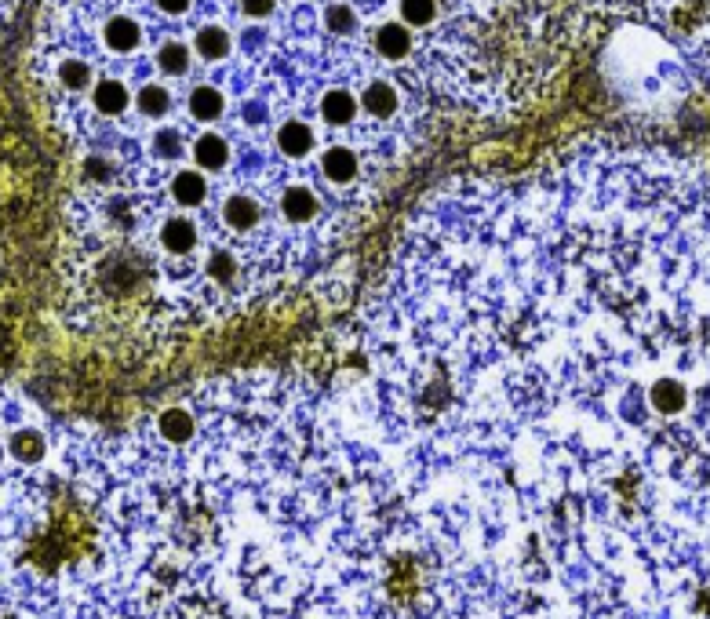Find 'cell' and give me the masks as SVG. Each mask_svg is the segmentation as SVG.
I'll return each mask as SVG.
<instances>
[{
  "label": "cell",
  "mask_w": 710,
  "mask_h": 619,
  "mask_svg": "<svg viewBox=\"0 0 710 619\" xmlns=\"http://www.w3.org/2000/svg\"><path fill=\"white\" fill-rule=\"evenodd\" d=\"M160 248L168 255H190L197 248V226L187 215H171L160 226Z\"/></svg>",
  "instance_id": "obj_1"
},
{
  "label": "cell",
  "mask_w": 710,
  "mask_h": 619,
  "mask_svg": "<svg viewBox=\"0 0 710 619\" xmlns=\"http://www.w3.org/2000/svg\"><path fill=\"white\" fill-rule=\"evenodd\" d=\"M321 171L335 187H346V183L358 179V157H353V150H346V146H332L321 157Z\"/></svg>",
  "instance_id": "obj_2"
},
{
  "label": "cell",
  "mask_w": 710,
  "mask_h": 619,
  "mask_svg": "<svg viewBox=\"0 0 710 619\" xmlns=\"http://www.w3.org/2000/svg\"><path fill=\"white\" fill-rule=\"evenodd\" d=\"M281 212H285L288 223H310L321 212V201L310 187H288L281 194Z\"/></svg>",
  "instance_id": "obj_3"
},
{
  "label": "cell",
  "mask_w": 710,
  "mask_h": 619,
  "mask_svg": "<svg viewBox=\"0 0 710 619\" xmlns=\"http://www.w3.org/2000/svg\"><path fill=\"white\" fill-rule=\"evenodd\" d=\"M223 219H226L230 230L244 233V230H255V226H259L262 208H259V201H251L248 194H233V197L226 201V208H223Z\"/></svg>",
  "instance_id": "obj_4"
},
{
  "label": "cell",
  "mask_w": 710,
  "mask_h": 619,
  "mask_svg": "<svg viewBox=\"0 0 710 619\" xmlns=\"http://www.w3.org/2000/svg\"><path fill=\"white\" fill-rule=\"evenodd\" d=\"M171 197L179 201L183 208H197L208 197V179H205L201 171H179L171 179Z\"/></svg>",
  "instance_id": "obj_5"
},
{
  "label": "cell",
  "mask_w": 710,
  "mask_h": 619,
  "mask_svg": "<svg viewBox=\"0 0 710 619\" xmlns=\"http://www.w3.org/2000/svg\"><path fill=\"white\" fill-rule=\"evenodd\" d=\"M103 41H106V48H110V51H135V48H139V41H142V30H139V23H135V19L117 15V19H110V23H106Z\"/></svg>",
  "instance_id": "obj_6"
},
{
  "label": "cell",
  "mask_w": 710,
  "mask_h": 619,
  "mask_svg": "<svg viewBox=\"0 0 710 619\" xmlns=\"http://www.w3.org/2000/svg\"><path fill=\"white\" fill-rule=\"evenodd\" d=\"M96 110L99 114H106V117H117V114H124L128 110V87L121 84V80H114V77H106V80H99L96 84Z\"/></svg>",
  "instance_id": "obj_7"
},
{
  "label": "cell",
  "mask_w": 710,
  "mask_h": 619,
  "mask_svg": "<svg viewBox=\"0 0 710 619\" xmlns=\"http://www.w3.org/2000/svg\"><path fill=\"white\" fill-rule=\"evenodd\" d=\"M194 160L205 168V171H219V168H226V160H230V146H226V139L223 135H201L197 139V146H194Z\"/></svg>",
  "instance_id": "obj_8"
},
{
  "label": "cell",
  "mask_w": 710,
  "mask_h": 619,
  "mask_svg": "<svg viewBox=\"0 0 710 619\" xmlns=\"http://www.w3.org/2000/svg\"><path fill=\"white\" fill-rule=\"evenodd\" d=\"M278 146L285 157H306L314 150V132L303 124V121H288L281 132H278Z\"/></svg>",
  "instance_id": "obj_9"
},
{
  "label": "cell",
  "mask_w": 710,
  "mask_h": 619,
  "mask_svg": "<svg viewBox=\"0 0 710 619\" xmlns=\"http://www.w3.org/2000/svg\"><path fill=\"white\" fill-rule=\"evenodd\" d=\"M321 117H324L328 124L342 128V124H350L353 117H358V103H353L350 92H328L324 103H321Z\"/></svg>",
  "instance_id": "obj_10"
},
{
  "label": "cell",
  "mask_w": 710,
  "mask_h": 619,
  "mask_svg": "<svg viewBox=\"0 0 710 619\" xmlns=\"http://www.w3.org/2000/svg\"><path fill=\"white\" fill-rule=\"evenodd\" d=\"M652 408L656 412H663V415H678L681 408H685V401H688V394H685V387L681 383H674V379H660L656 387H652Z\"/></svg>",
  "instance_id": "obj_11"
},
{
  "label": "cell",
  "mask_w": 710,
  "mask_h": 619,
  "mask_svg": "<svg viewBox=\"0 0 710 619\" xmlns=\"http://www.w3.org/2000/svg\"><path fill=\"white\" fill-rule=\"evenodd\" d=\"M361 106H369V114H376V117H390L397 110V92H394L387 80H376V84L365 87Z\"/></svg>",
  "instance_id": "obj_12"
},
{
  "label": "cell",
  "mask_w": 710,
  "mask_h": 619,
  "mask_svg": "<svg viewBox=\"0 0 710 619\" xmlns=\"http://www.w3.org/2000/svg\"><path fill=\"white\" fill-rule=\"evenodd\" d=\"M160 437L164 441H190V433H194V419H190V412H183V408H168V412H160Z\"/></svg>",
  "instance_id": "obj_13"
},
{
  "label": "cell",
  "mask_w": 710,
  "mask_h": 619,
  "mask_svg": "<svg viewBox=\"0 0 710 619\" xmlns=\"http://www.w3.org/2000/svg\"><path fill=\"white\" fill-rule=\"evenodd\" d=\"M408 48H412V33H408L405 26L387 23V26L379 30V51H383L387 59H405Z\"/></svg>",
  "instance_id": "obj_14"
},
{
  "label": "cell",
  "mask_w": 710,
  "mask_h": 619,
  "mask_svg": "<svg viewBox=\"0 0 710 619\" xmlns=\"http://www.w3.org/2000/svg\"><path fill=\"white\" fill-rule=\"evenodd\" d=\"M190 114L197 117V121H215V117H223V96L215 92V87H197V92L190 96Z\"/></svg>",
  "instance_id": "obj_15"
},
{
  "label": "cell",
  "mask_w": 710,
  "mask_h": 619,
  "mask_svg": "<svg viewBox=\"0 0 710 619\" xmlns=\"http://www.w3.org/2000/svg\"><path fill=\"white\" fill-rule=\"evenodd\" d=\"M194 48H197L201 59L212 62V59H223V55L230 51V37H226V30H219V26H205V30L197 33Z\"/></svg>",
  "instance_id": "obj_16"
},
{
  "label": "cell",
  "mask_w": 710,
  "mask_h": 619,
  "mask_svg": "<svg viewBox=\"0 0 710 619\" xmlns=\"http://www.w3.org/2000/svg\"><path fill=\"white\" fill-rule=\"evenodd\" d=\"M12 456L23 460V463L44 460V437H41L37 430H19V433L12 437Z\"/></svg>",
  "instance_id": "obj_17"
},
{
  "label": "cell",
  "mask_w": 710,
  "mask_h": 619,
  "mask_svg": "<svg viewBox=\"0 0 710 619\" xmlns=\"http://www.w3.org/2000/svg\"><path fill=\"white\" fill-rule=\"evenodd\" d=\"M157 66H160L164 73H171V77L187 73V66H190V48H187V44H179V41L164 44V48L157 51Z\"/></svg>",
  "instance_id": "obj_18"
},
{
  "label": "cell",
  "mask_w": 710,
  "mask_h": 619,
  "mask_svg": "<svg viewBox=\"0 0 710 619\" xmlns=\"http://www.w3.org/2000/svg\"><path fill=\"white\" fill-rule=\"evenodd\" d=\"M401 19L408 26H430L437 19V5L433 0H401Z\"/></svg>",
  "instance_id": "obj_19"
},
{
  "label": "cell",
  "mask_w": 710,
  "mask_h": 619,
  "mask_svg": "<svg viewBox=\"0 0 710 619\" xmlns=\"http://www.w3.org/2000/svg\"><path fill=\"white\" fill-rule=\"evenodd\" d=\"M208 278L212 281H219V285H230L233 278H237V259L230 255V251H212L208 255Z\"/></svg>",
  "instance_id": "obj_20"
},
{
  "label": "cell",
  "mask_w": 710,
  "mask_h": 619,
  "mask_svg": "<svg viewBox=\"0 0 710 619\" xmlns=\"http://www.w3.org/2000/svg\"><path fill=\"white\" fill-rule=\"evenodd\" d=\"M168 92L164 87H157V84H146L142 92H139V110L146 114V117H164L168 114Z\"/></svg>",
  "instance_id": "obj_21"
},
{
  "label": "cell",
  "mask_w": 710,
  "mask_h": 619,
  "mask_svg": "<svg viewBox=\"0 0 710 619\" xmlns=\"http://www.w3.org/2000/svg\"><path fill=\"white\" fill-rule=\"evenodd\" d=\"M324 23H328L332 33H353V30H358V15H353L346 5H328Z\"/></svg>",
  "instance_id": "obj_22"
},
{
  "label": "cell",
  "mask_w": 710,
  "mask_h": 619,
  "mask_svg": "<svg viewBox=\"0 0 710 619\" xmlns=\"http://www.w3.org/2000/svg\"><path fill=\"white\" fill-rule=\"evenodd\" d=\"M153 150L160 153V157H183V132H175V128H164V132H157L153 135Z\"/></svg>",
  "instance_id": "obj_23"
},
{
  "label": "cell",
  "mask_w": 710,
  "mask_h": 619,
  "mask_svg": "<svg viewBox=\"0 0 710 619\" xmlns=\"http://www.w3.org/2000/svg\"><path fill=\"white\" fill-rule=\"evenodd\" d=\"M241 12L248 19H266V15L274 12V0H241Z\"/></svg>",
  "instance_id": "obj_24"
},
{
  "label": "cell",
  "mask_w": 710,
  "mask_h": 619,
  "mask_svg": "<svg viewBox=\"0 0 710 619\" xmlns=\"http://www.w3.org/2000/svg\"><path fill=\"white\" fill-rule=\"evenodd\" d=\"M160 5V12H168V15H183L187 8H190V0H157Z\"/></svg>",
  "instance_id": "obj_25"
}]
</instances>
